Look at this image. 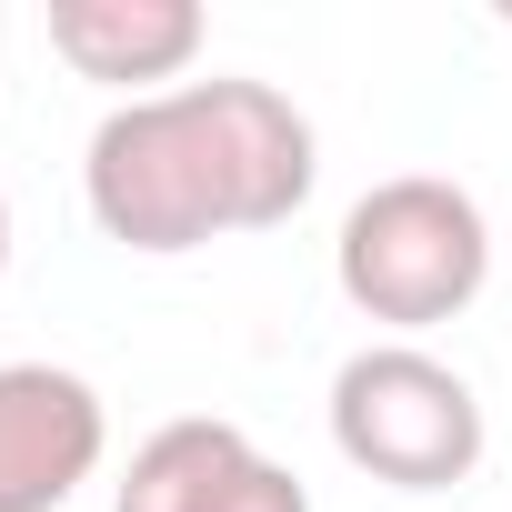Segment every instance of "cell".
<instances>
[{"instance_id":"1","label":"cell","mask_w":512,"mask_h":512,"mask_svg":"<svg viewBox=\"0 0 512 512\" xmlns=\"http://www.w3.org/2000/svg\"><path fill=\"white\" fill-rule=\"evenodd\" d=\"M322 181L312 121L272 81H181L91 131L81 201L121 251H201L211 231H282Z\"/></svg>"},{"instance_id":"2","label":"cell","mask_w":512,"mask_h":512,"mask_svg":"<svg viewBox=\"0 0 512 512\" xmlns=\"http://www.w3.org/2000/svg\"><path fill=\"white\" fill-rule=\"evenodd\" d=\"M332 282H342V302L362 322H382V332L412 342V332H432V322H452V312L482 302V282H492V221H482V201L462 181L392 171V181H372L342 211Z\"/></svg>"},{"instance_id":"3","label":"cell","mask_w":512,"mask_h":512,"mask_svg":"<svg viewBox=\"0 0 512 512\" xmlns=\"http://www.w3.org/2000/svg\"><path fill=\"white\" fill-rule=\"evenodd\" d=\"M332 452L392 492H452L482 462V402L442 352L362 342L332 372Z\"/></svg>"},{"instance_id":"4","label":"cell","mask_w":512,"mask_h":512,"mask_svg":"<svg viewBox=\"0 0 512 512\" xmlns=\"http://www.w3.org/2000/svg\"><path fill=\"white\" fill-rule=\"evenodd\" d=\"M111 452V412L61 362H0V512H61Z\"/></svg>"},{"instance_id":"5","label":"cell","mask_w":512,"mask_h":512,"mask_svg":"<svg viewBox=\"0 0 512 512\" xmlns=\"http://www.w3.org/2000/svg\"><path fill=\"white\" fill-rule=\"evenodd\" d=\"M201 41H211L201 0H51V51L131 101H151V81H181Z\"/></svg>"},{"instance_id":"6","label":"cell","mask_w":512,"mask_h":512,"mask_svg":"<svg viewBox=\"0 0 512 512\" xmlns=\"http://www.w3.org/2000/svg\"><path fill=\"white\" fill-rule=\"evenodd\" d=\"M241 462H251V432H241V422H221V412H181V422H161V432L131 452L111 512H211L221 482H231Z\"/></svg>"},{"instance_id":"7","label":"cell","mask_w":512,"mask_h":512,"mask_svg":"<svg viewBox=\"0 0 512 512\" xmlns=\"http://www.w3.org/2000/svg\"><path fill=\"white\" fill-rule=\"evenodd\" d=\"M211 512H312V482H302V472H282L272 452H251V462L221 482V502H211Z\"/></svg>"},{"instance_id":"8","label":"cell","mask_w":512,"mask_h":512,"mask_svg":"<svg viewBox=\"0 0 512 512\" xmlns=\"http://www.w3.org/2000/svg\"><path fill=\"white\" fill-rule=\"evenodd\" d=\"M0 272H11V201H0Z\"/></svg>"}]
</instances>
